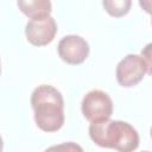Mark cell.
I'll return each instance as SVG.
<instances>
[{
    "mask_svg": "<svg viewBox=\"0 0 152 152\" xmlns=\"http://www.w3.org/2000/svg\"><path fill=\"white\" fill-rule=\"evenodd\" d=\"M19 10L31 20H42L50 17L52 5L49 0H20L17 2Z\"/></svg>",
    "mask_w": 152,
    "mask_h": 152,
    "instance_id": "cell-7",
    "label": "cell"
},
{
    "mask_svg": "<svg viewBox=\"0 0 152 152\" xmlns=\"http://www.w3.org/2000/svg\"><path fill=\"white\" fill-rule=\"evenodd\" d=\"M146 74H151V68L146 64L141 56L129 53L125 56L116 65L115 76L121 87L129 88L142 81Z\"/></svg>",
    "mask_w": 152,
    "mask_h": 152,
    "instance_id": "cell-3",
    "label": "cell"
},
{
    "mask_svg": "<svg viewBox=\"0 0 152 152\" xmlns=\"http://www.w3.org/2000/svg\"><path fill=\"white\" fill-rule=\"evenodd\" d=\"M31 107L36 125L44 132H56L64 125V100L52 86L40 84L31 94Z\"/></svg>",
    "mask_w": 152,
    "mask_h": 152,
    "instance_id": "cell-1",
    "label": "cell"
},
{
    "mask_svg": "<svg viewBox=\"0 0 152 152\" xmlns=\"http://www.w3.org/2000/svg\"><path fill=\"white\" fill-rule=\"evenodd\" d=\"M102 6L109 15L120 18L126 15L129 12L132 1L131 0H103Z\"/></svg>",
    "mask_w": 152,
    "mask_h": 152,
    "instance_id": "cell-8",
    "label": "cell"
},
{
    "mask_svg": "<svg viewBox=\"0 0 152 152\" xmlns=\"http://www.w3.org/2000/svg\"><path fill=\"white\" fill-rule=\"evenodd\" d=\"M151 46H152L151 44H147L145 49L141 51V57L150 68H151Z\"/></svg>",
    "mask_w": 152,
    "mask_h": 152,
    "instance_id": "cell-10",
    "label": "cell"
},
{
    "mask_svg": "<svg viewBox=\"0 0 152 152\" xmlns=\"http://www.w3.org/2000/svg\"><path fill=\"white\" fill-rule=\"evenodd\" d=\"M0 74H1V63H0Z\"/></svg>",
    "mask_w": 152,
    "mask_h": 152,
    "instance_id": "cell-12",
    "label": "cell"
},
{
    "mask_svg": "<svg viewBox=\"0 0 152 152\" xmlns=\"http://www.w3.org/2000/svg\"><path fill=\"white\" fill-rule=\"evenodd\" d=\"M57 33V23L50 15L42 20H30L25 26V36L30 44L44 46L50 44Z\"/></svg>",
    "mask_w": 152,
    "mask_h": 152,
    "instance_id": "cell-6",
    "label": "cell"
},
{
    "mask_svg": "<svg viewBox=\"0 0 152 152\" xmlns=\"http://www.w3.org/2000/svg\"><path fill=\"white\" fill-rule=\"evenodd\" d=\"M88 42L77 34H69L63 37L57 46L58 56L61 59L71 65L82 64L89 55Z\"/></svg>",
    "mask_w": 152,
    "mask_h": 152,
    "instance_id": "cell-5",
    "label": "cell"
},
{
    "mask_svg": "<svg viewBox=\"0 0 152 152\" xmlns=\"http://www.w3.org/2000/svg\"><path fill=\"white\" fill-rule=\"evenodd\" d=\"M2 148H4V141H2V138L0 135V152H2Z\"/></svg>",
    "mask_w": 152,
    "mask_h": 152,
    "instance_id": "cell-11",
    "label": "cell"
},
{
    "mask_svg": "<svg viewBox=\"0 0 152 152\" xmlns=\"http://www.w3.org/2000/svg\"><path fill=\"white\" fill-rule=\"evenodd\" d=\"M44 152H84V151L78 144L74 141H66V142L50 146Z\"/></svg>",
    "mask_w": 152,
    "mask_h": 152,
    "instance_id": "cell-9",
    "label": "cell"
},
{
    "mask_svg": "<svg viewBox=\"0 0 152 152\" xmlns=\"http://www.w3.org/2000/svg\"><path fill=\"white\" fill-rule=\"evenodd\" d=\"M81 109L83 116L90 122L108 120L113 114V101L107 93L94 89L84 95Z\"/></svg>",
    "mask_w": 152,
    "mask_h": 152,
    "instance_id": "cell-4",
    "label": "cell"
},
{
    "mask_svg": "<svg viewBox=\"0 0 152 152\" xmlns=\"http://www.w3.org/2000/svg\"><path fill=\"white\" fill-rule=\"evenodd\" d=\"M141 152H150V151H141Z\"/></svg>",
    "mask_w": 152,
    "mask_h": 152,
    "instance_id": "cell-13",
    "label": "cell"
},
{
    "mask_svg": "<svg viewBox=\"0 0 152 152\" xmlns=\"http://www.w3.org/2000/svg\"><path fill=\"white\" fill-rule=\"evenodd\" d=\"M89 137L100 147L114 148L118 152H134L139 146L137 129L126 121L103 120L90 122Z\"/></svg>",
    "mask_w": 152,
    "mask_h": 152,
    "instance_id": "cell-2",
    "label": "cell"
}]
</instances>
